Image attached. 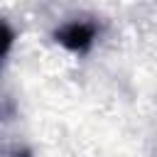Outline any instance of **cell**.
<instances>
[{"label": "cell", "mask_w": 157, "mask_h": 157, "mask_svg": "<svg viewBox=\"0 0 157 157\" xmlns=\"http://www.w3.org/2000/svg\"><path fill=\"white\" fill-rule=\"evenodd\" d=\"M93 37H96V27L91 22H66L64 27L56 29V42H61L71 52L88 49Z\"/></svg>", "instance_id": "cell-1"}, {"label": "cell", "mask_w": 157, "mask_h": 157, "mask_svg": "<svg viewBox=\"0 0 157 157\" xmlns=\"http://www.w3.org/2000/svg\"><path fill=\"white\" fill-rule=\"evenodd\" d=\"M12 47V29L0 20V59L7 54V49Z\"/></svg>", "instance_id": "cell-2"}]
</instances>
